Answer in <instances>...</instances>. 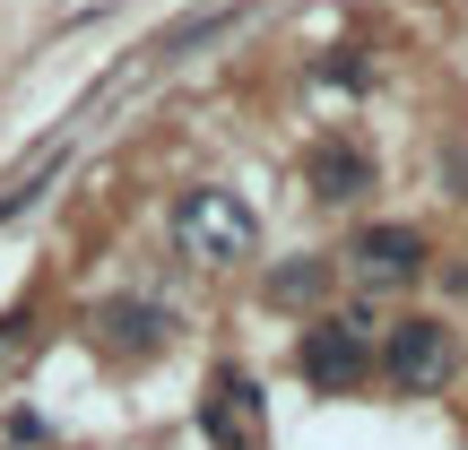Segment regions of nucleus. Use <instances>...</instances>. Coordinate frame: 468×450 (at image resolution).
Returning a JSON list of instances; mask_svg holds the SVG:
<instances>
[{
    "label": "nucleus",
    "mask_w": 468,
    "mask_h": 450,
    "mask_svg": "<svg viewBox=\"0 0 468 450\" xmlns=\"http://www.w3.org/2000/svg\"><path fill=\"white\" fill-rule=\"evenodd\" d=\"M174 243L200 268H234V260L261 251V225H251V208L234 200V191H183V200H174Z\"/></svg>",
    "instance_id": "f257e3e1"
},
{
    "label": "nucleus",
    "mask_w": 468,
    "mask_h": 450,
    "mask_svg": "<svg viewBox=\"0 0 468 450\" xmlns=\"http://www.w3.org/2000/svg\"><path fill=\"white\" fill-rule=\"evenodd\" d=\"M295 372L321 390V399H347L356 382L373 372V347H365V312H338V320H313L295 338Z\"/></svg>",
    "instance_id": "f03ea898"
},
{
    "label": "nucleus",
    "mask_w": 468,
    "mask_h": 450,
    "mask_svg": "<svg viewBox=\"0 0 468 450\" xmlns=\"http://www.w3.org/2000/svg\"><path fill=\"white\" fill-rule=\"evenodd\" d=\"M382 372H390L399 390H442V382H452V330H442L434 312L390 320V338H382Z\"/></svg>",
    "instance_id": "7ed1b4c3"
},
{
    "label": "nucleus",
    "mask_w": 468,
    "mask_h": 450,
    "mask_svg": "<svg viewBox=\"0 0 468 450\" xmlns=\"http://www.w3.org/2000/svg\"><path fill=\"white\" fill-rule=\"evenodd\" d=\"M347 260H356V277H365V286H417L434 251H425L417 225H365L347 243Z\"/></svg>",
    "instance_id": "20e7f679"
},
{
    "label": "nucleus",
    "mask_w": 468,
    "mask_h": 450,
    "mask_svg": "<svg viewBox=\"0 0 468 450\" xmlns=\"http://www.w3.org/2000/svg\"><path fill=\"white\" fill-rule=\"evenodd\" d=\"M251 416H261V399H251L243 372H226L218 399H200V434L218 442V450H251Z\"/></svg>",
    "instance_id": "39448f33"
},
{
    "label": "nucleus",
    "mask_w": 468,
    "mask_h": 450,
    "mask_svg": "<svg viewBox=\"0 0 468 450\" xmlns=\"http://www.w3.org/2000/svg\"><path fill=\"white\" fill-rule=\"evenodd\" d=\"M303 173H313L321 200H365V191H373V156H365V148H347V139H321Z\"/></svg>",
    "instance_id": "423d86ee"
},
{
    "label": "nucleus",
    "mask_w": 468,
    "mask_h": 450,
    "mask_svg": "<svg viewBox=\"0 0 468 450\" xmlns=\"http://www.w3.org/2000/svg\"><path fill=\"white\" fill-rule=\"evenodd\" d=\"M156 338H165V312H156V303H104V347H122V355H148Z\"/></svg>",
    "instance_id": "0eeeda50"
},
{
    "label": "nucleus",
    "mask_w": 468,
    "mask_h": 450,
    "mask_svg": "<svg viewBox=\"0 0 468 450\" xmlns=\"http://www.w3.org/2000/svg\"><path fill=\"white\" fill-rule=\"evenodd\" d=\"M330 295V260H286L269 268V303H321Z\"/></svg>",
    "instance_id": "6e6552de"
}]
</instances>
